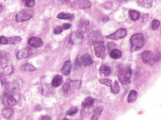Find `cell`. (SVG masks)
Masks as SVG:
<instances>
[{"label":"cell","instance_id":"37","mask_svg":"<svg viewBox=\"0 0 161 120\" xmlns=\"http://www.w3.org/2000/svg\"><path fill=\"white\" fill-rule=\"evenodd\" d=\"M0 44H8V38L3 36L0 37Z\"/></svg>","mask_w":161,"mask_h":120},{"label":"cell","instance_id":"21","mask_svg":"<svg viewBox=\"0 0 161 120\" xmlns=\"http://www.w3.org/2000/svg\"><path fill=\"white\" fill-rule=\"evenodd\" d=\"M137 98H138V93L135 91V90H132L129 95L128 102L129 103H133V102H135L136 101Z\"/></svg>","mask_w":161,"mask_h":120},{"label":"cell","instance_id":"28","mask_svg":"<svg viewBox=\"0 0 161 120\" xmlns=\"http://www.w3.org/2000/svg\"><path fill=\"white\" fill-rule=\"evenodd\" d=\"M22 41V38L20 37H13L8 39V44H17Z\"/></svg>","mask_w":161,"mask_h":120},{"label":"cell","instance_id":"38","mask_svg":"<svg viewBox=\"0 0 161 120\" xmlns=\"http://www.w3.org/2000/svg\"><path fill=\"white\" fill-rule=\"evenodd\" d=\"M115 46H116V45H115V44L114 43H112V42H109V43H108L107 47L110 50H113L115 49Z\"/></svg>","mask_w":161,"mask_h":120},{"label":"cell","instance_id":"5","mask_svg":"<svg viewBox=\"0 0 161 120\" xmlns=\"http://www.w3.org/2000/svg\"><path fill=\"white\" fill-rule=\"evenodd\" d=\"M2 102L6 106H14L17 103L13 96L8 92H5L3 95Z\"/></svg>","mask_w":161,"mask_h":120},{"label":"cell","instance_id":"30","mask_svg":"<svg viewBox=\"0 0 161 120\" xmlns=\"http://www.w3.org/2000/svg\"><path fill=\"white\" fill-rule=\"evenodd\" d=\"M36 70L35 67L31 64L26 63L23 65L22 67V70L23 71H33Z\"/></svg>","mask_w":161,"mask_h":120},{"label":"cell","instance_id":"24","mask_svg":"<svg viewBox=\"0 0 161 120\" xmlns=\"http://www.w3.org/2000/svg\"><path fill=\"white\" fill-rule=\"evenodd\" d=\"M57 18L60 20H72L74 18V16L72 14H67L64 13H60L57 15Z\"/></svg>","mask_w":161,"mask_h":120},{"label":"cell","instance_id":"22","mask_svg":"<svg viewBox=\"0 0 161 120\" xmlns=\"http://www.w3.org/2000/svg\"><path fill=\"white\" fill-rule=\"evenodd\" d=\"M78 7L81 9H86V8H89L91 7V3L87 0H80V1H78Z\"/></svg>","mask_w":161,"mask_h":120},{"label":"cell","instance_id":"32","mask_svg":"<svg viewBox=\"0 0 161 120\" xmlns=\"http://www.w3.org/2000/svg\"><path fill=\"white\" fill-rule=\"evenodd\" d=\"M160 26V22L157 20H154L151 23V28L153 30H156Z\"/></svg>","mask_w":161,"mask_h":120},{"label":"cell","instance_id":"41","mask_svg":"<svg viewBox=\"0 0 161 120\" xmlns=\"http://www.w3.org/2000/svg\"><path fill=\"white\" fill-rule=\"evenodd\" d=\"M3 11V6L0 4V13H2Z\"/></svg>","mask_w":161,"mask_h":120},{"label":"cell","instance_id":"40","mask_svg":"<svg viewBox=\"0 0 161 120\" xmlns=\"http://www.w3.org/2000/svg\"><path fill=\"white\" fill-rule=\"evenodd\" d=\"M40 120H50V117L48 116H42Z\"/></svg>","mask_w":161,"mask_h":120},{"label":"cell","instance_id":"17","mask_svg":"<svg viewBox=\"0 0 161 120\" xmlns=\"http://www.w3.org/2000/svg\"><path fill=\"white\" fill-rule=\"evenodd\" d=\"M63 82V78L62 76L60 75H56V76L54 78V79L52 82V85L54 87H59L60 85H62Z\"/></svg>","mask_w":161,"mask_h":120},{"label":"cell","instance_id":"18","mask_svg":"<svg viewBox=\"0 0 161 120\" xmlns=\"http://www.w3.org/2000/svg\"><path fill=\"white\" fill-rule=\"evenodd\" d=\"M73 85V82L68 83L64 85V86L62 87V91L64 93L65 95H68L71 93V92L72 91V88H74Z\"/></svg>","mask_w":161,"mask_h":120},{"label":"cell","instance_id":"14","mask_svg":"<svg viewBox=\"0 0 161 120\" xmlns=\"http://www.w3.org/2000/svg\"><path fill=\"white\" fill-rule=\"evenodd\" d=\"M13 72V68L11 66H5L0 69V75L2 76H8Z\"/></svg>","mask_w":161,"mask_h":120},{"label":"cell","instance_id":"20","mask_svg":"<svg viewBox=\"0 0 161 120\" xmlns=\"http://www.w3.org/2000/svg\"><path fill=\"white\" fill-rule=\"evenodd\" d=\"M99 72L103 76H108L111 73V69L106 65H102L99 68Z\"/></svg>","mask_w":161,"mask_h":120},{"label":"cell","instance_id":"19","mask_svg":"<svg viewBox=\"0 0 161 120\" xmlns=\"http://www.w3.org/2000/svg\"><path fill=\"white\" fill-rule=\"evenodd\" d=\"M103 106H99L97 108L96 110L94 111V113L93 114V116L91 118V120H98L99 118L100 115H101V113L103 112Z\"/></svg>","mask_w":161,"mask_h":120},{"label":"cell","instance_id":"29","mask_svg":"<svg viewBox=\"0 0 161 120\" xmlns=\"http://www.w3.org/2000/svg\"><path fill=\"white\" fill-rule=\"evenodd\" d=\"M110 87H111V91L113 94H118L120 91V86L118 85V83L117 81H115L113 83H112Z\"/></svg>","mask_w":161,"mask_h":120},{"label":"cell","instance_id":"23","mask_svg":"<svg viewBox=\"0 0 161 120\" xmlns=\"http://www.w3.org/2000/svg\"><path fill=\"white\" fill-rule=\"evenodd\" d=\"M129 14L130 18L133 22L137 21L140 18V14L139 12L134 10H130L129 11Z\"/></svg>","mask_w":161,"mask_h":120},{"label":"cell","instance_id":"15","mask_svg":"<svg viewBox=\"0 0 161 120\" xmlns=\"http://www.w3.org/2000/svg\"><path fill=\"white\" fill-rule=\"evenodd\" d=\"M71 62L70 60H68L66 61L64 64L63 67L62 68V73L63 74L66 75H69L71 73Z\"/></svg>","mask_w":161,"mask_h":120},{"label":"cell","instance_id":"33","mask_svg":"<svg viewBox=\"0 0 161 120\" xmlns=\"http://www.w3.org/2000/svg\"><path fill=\"white\" fill-rule=\"evenodd\" d=\"M99 83L102 84V85H105L107 86H111L112 84V81L108 79H101L99 80Z\"/></svg>","mask_w":161,"mask_h":120},{"label":"cell","instance_id":"39","mask_svg":"<svg viewBox=\"0 0 161 120\" xmlns=\"http://www.w3.org/2000/svg\"><path fill=\"white\" fill-rule=\"evenodd\" d=\"M71 25H70V24L66 23V24H64V25H63L62 28L64 29H68L71 28Z\"/></svg>","mask_w":161,"mask_h":120},{"label":"cell","instance_id":"16","mask_svg":"<svg viewBox=\"0 0 161 120\" xmlns=\"http://www.w3.org/2000/svg\"><path fill=\"white\" fill-rule=\"evenodd\" d=\"M2 115L6 119H10L13 115V110L10 107H6L2 111Z\"/></svg>","mask_w":161,"mask_h":120},{"label":"cell","instance_id":"31","mask_svg":"<svg viewBox=\"0 0 161 120\" xmlns=\"http://www.w3.org/2000/svg\"><path fill=\"white\" fill-rule=\"evenodd\" d=\"M137 3L139 6H140V7H143L144 8H150L152 7V1L146 0V1H139Z\"/></svg>","mask_w":161,"mask_h":120},{"label":"cell","instance_id":"9","mask_svg":"<svg viewBox=\"0 0 161 120\" xmlns=\"http://www.w3.org/2000/svg\"><path fill=\"white\" fill-rule=\"evenodd\" d=\"M32 53V50L30 47H25L17 53V57L18 59H23L30 56Z\"/></svg>","mask_w":161,"mask_h":120},{"label":"cell","instance_id":"27","mask_svg":"<svg viewBox=\"0 0 161 120\" xmlns=\"http://www.w3.org/2000/svg\"><path fill=\"white\" fill-rule=\"evenodd\" d=\"M88 25H89V22H88L87 21H83V22H82L80 24V25H79V27H78L79 31L78 32L80 33H84L86 31Z\"/></svg>","mask_w":161,"mask_h":120},{"label":"cell","instance_id":"12","mask_svg":"<svg viewBox=\"0 0 161 120\" xmlns=\"http://www.w3.org/2000/svg\"><path fill=\"white\" fill-rule=\"evenodd\" d=\"M70 43L71 44H76V43H80L82 39H83V35L81 33L79 32H76L72 33L71 37H70Z\"/></svg>","mask_w":161,"mask_h":120},{"label":"cell","instance_id":"25","mask_svg":"<svg viewBox=\"0 0 161 120\" xmlns=\"http://www.w3.org/2000/svg\"><path fill=\"white\" fill-rule=\"evenodd\" d=\"M122 56V53L121 51L118 49H114L111 51L110 56L113 59H118L120 58Z\"/></svg>","mask_w":161,"mask_h":120},{"label":"cell","instance_id":"1","mask_svg":"<svg viewBox=\"0 0 161 120\" xmlns=\"http://www.w3.org/2000/svg\"><path fill=\"white\" fill-rule=\"evenodd\" d=\"M132 70L129 67H121L118 71V78L123 85L131 83Z\"/></svg>","mask_w":161,"mask_h":120},{"label":"cell","instance_id":"42","mask_svg":"<svg viewBox=\"0 0 161 120\" xmlns=\"http://www.w3.org/2000/svg\"><path fill=\"white\" fill-rule=\"evenodd\" d=\"M62 120H69L68 118H64Z\"/></svg>","mask_w":161,"mask_h":120},{"label":"cell","instance_id":"8","mask_svg":"<svg viewBox=\"0 0 161 120\" xmlns=\"http://www.w3.org/2000/svg\"><path fill=\"white\" fill-rule=\"evenodd\" d=\"M5 88L9 93H15L20 89V85L17 81H11L5 84Z\"/></svg>","mask_w":161,"mask_h":120},{"label":"cell","instance_id":"35","mask_svg":"<svg viewBox=\"0 0 161 120\" xmlns=\"http://www.w3.org/2000/svg\"><path fill=\"white\" fill-rule=\"evenodd\" d=\"M62 31H63L62 27L60 26L56 27V28L54 29V34H56V35H59L61 33Z\"/></svg>","mask_w":161,"mask_h":120},{"label":"cell","instance_id":"6","mask_svg":"<svg viewBox=\"0 0 161 120\" xmlns=\"http://www.w3.org/2000/svg\"><path fill=\"white\" fill-rule=\"evenodd\" d=\"M127 35V29L125 28H120L119 29H118L117 31L113 33V34H111L110 35L107 36L106 38L110 39V40H120V39H122L124 38L125 37H126Z\"/></svg>","mask_w":161,"mask_h":120},{"label":"cell","instance_id":"36","mask_svg":"<svg viewBox=\"0 0 161 120\" xmlns=\"http://www.w3.org/2000/svg\"><path fill=\"white\" fill-rule=\"evenodd\" d=\"M35 5V2L33 0H28V1H25V5L27 7L29 8H32L33 7H34V5Z\"/></svg>","mask_w":161,"mask_h":120},{"label":"cell","instance_id":"2","mask_svg":"<svg viewBox=\"0 0 161 120\" xmlns=\"http://www.w3.org/2000/svg\"><path fill=\"white\" fill-rule=\"evenodd\" d=\"M131 50L132 52L138 51L144 45V38L142 33H136L133 35L130 38Z\"/></svg>","mask_w":161,"mask_h":120},{"label":"cell","instance_id":"34","mask_svg":"<svg viewBox=\"0 0 161 120\" xmlns=\"http://www.w3.org/2000/svg\"><path fill=\"white\" fill-rule=\"evenodd\" d=\"M78 112V108L73 107V108H72L70 109V110H69L68 112H67L66 114L68 115H69V116H72V115H74V114Z\"/></svg>","mask_w":161,"mask_h":120},{"label":"cell","instance_id":"13","mask_svg":"<svg viewBox=\"0 0 161 120\" xmlns=\"http://www.w3.org/2000/svg\"><path fill=\"white\" fill-rule=\"evenodd\" d=\"M10 59V55L4 51H0V65L7 64Z\"/></svg>","mask_w":161,"mask_h":120},{"label":"cell","instance_id":"7","mask_svg":"<svg viewBox=\"0 0 161 120\" xmlns=\"http://www.w3.org/2000/svg\"><path fill=\"white\" fill-rule=\"evenodd\" d=\"M33 17V14L30 11L24 10L18 13L16 16V20L18 22H23L31 19Z\"/></svg>","mask_w":161,"mask_h":120},{"label":"cell","instance_id":"11","mask_svg":"<svg viewBox=\"0 0 161 120\" xmlns=\"http://www.w3.org/2000/svg\"><path fill=\"white\" fill-rule=\"evenodd\" d=\"M28 44L34 48H40L43 44L42 39L38 37H32L28 40Z\"/></svg>","mask_w":161,"mask_h":120},{"label":"cell","instance_id":"10","mask_svg":"<svg viewBox=\"0 0 161 120\" xmlns=\"http://www.w3.org/2000/svg\"><path fill=\"white\" fill-rule=\"evenodd\" d=\"M142 59L144 63H150L154 60L153 53L150 51H145L142 54Z\"/></svg>","mask_w":161,"mask_h":120},{"label":"cell","instance_id":"3","mask_svg":"<svg viewBox=\"0 0 161 120\" xmlns=\"http://www.w3.org/2000/svg\"><path fill=\"white\" fill-rule=\"evenodd\" d=\"M92 46L95 50V55L98 58H104L106 53V48L103 41H94Z\"/></svg>","mask_w":161,"mask_h":120},{"label":"cell","instance_id":"26","mask_svg":"<svg viewBox=\"0 0 161 120\" xmlns=\"http://www.w3.org/2000/svg\"><path fill=\"white\" fill-rule=\"evenodd\" d=\"M94 104V100L91 97H87L85 99L84 101L82 103V106L83 108H89Z\"/></svg>","mask_w":161,"mask_h":120},{"label":"cell","instance_id":"4","mask_svg":"<svg viewBox=\"0 0 161 120\" xmlns=\"http://www.w3.org/2000/svg\"><path fill=\"white\" fill-rule=\"evenodd\" d=\"M93 63V60L89 55L86 54L78 58L75 61V64L78 67H89Z\"/></svg>","mask_w":161,"mask_h":120}]
</instances>
